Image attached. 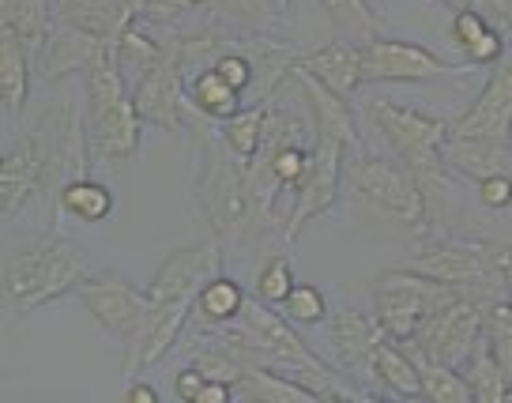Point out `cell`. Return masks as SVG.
I'll return each mask as SVG.
<instances>
[{
	"instance_id": "1",
	"label": "cell",
	"mask_w": 512,
	"mask_h": 403,
	"mask_svg": "<svg viewBox=\"0 0 512 403\" xmlns=\"http://www.w3.org/2000/svg\"><path fill=\"white\" fill-rule=\"evenodd\" d=\"M185 129L196 140L192 200H196V211L204 215L211 238L223 249V260L249 257L264 238H279L283 234L279 219L256 204V196L245 185V166L226 151L223 140L211 129V121L189 110Z\"/></svg>"
},
{
	"instance_id": "2",
	"label": "cell",
	"mask_w": 512,
	"mask_h": 403,
	"mask_svg": "<svg viewBox=\"0 0 512 403\" xmlns=\"http://www.w3.org/2000/svg\"><path fill=\"white\" fill-rule=\"evenodd\" d=\"M223 268V249L215 238L196 245H181L174 253H166L159 264V272L147 287V317L140 324L136 339L125 347L121 370L125 377H140L151 366H159L174 355V347L181 343V332L189 324L192 302L200 283Z\"/></svg>"
},
{
	"instance_id": "3",
	"label": "cell",
	"mask_w": 512,
	"mask_h": 403,
	"mask_svg": "<svg viewBox=\"0 0 512 403\" xmlns=\"http://www.w3.org/2000/svg\"><path fill=\"white\" fill-rule=\"evenodd\" d=\"M83 275H91L87 249L72 238L46 234L12 257H0V309L31 317L34 309L72 294Z\"/></svg>"
},
{
	"instance_id": "4",
	"label": "cell",
	"mask_w": 512,
	"mask_h": 403,
	"mask_svg": "<svg viewBox=\"0 0 512 403\" xmlns=\"http://www.w3.org/2000/svg\"><path fill=\"white\" fill-rule=\"evenodd\" d=\"M369 125L381 132V140L388 144L392 159H400L411 174L418 178V189L426 196V230L433 223V211H437V196L448 193V174L445 162H441V144L448 136L445 117H433L426 110L415 106H400L396 98H369L362 102ZM422 230V234H426Z\"/></svg>"
},
{
	"instance_id": "5",
	"label": "cell",
	"mask_w": 512,
	"mask_h": 403,
	"mask_svg": "<svg viewBox=\"0 0 512 403\" xmlns=\"http://www.w3.org/2000/svg\"><path fill=\"white\" fill-rule=\"evenodd\" d=\"M343 185L354 196L358 208L377 215L384 223L415 226L426 230V196L418 189V178L392 155H377L366 144L343 151Z\"/></svg>"
},
{
	"instance_id": "6",
	"label": "cell",
	"mask_w": 512,
	"mask_h": 403,
	"mask_svg": "<svg viewBox=\"0 0 512 403\" xmlns=\"http://www.w3.org/2000/svg\"><path fill=\"white\" fill-rule=\"evenodd\" d=\"M411 272L426 275L456 294L494 298L497 283H509V242H479V238H448V234H422Z\"/></svg>"
},
{
	"instance_id": "7",
	"label": "cell",
	"mask_w": 512,
	"mask_h": 403,
	"mask_svg": "<svg viewBox=\"0 0 512 403\" xmlns=\"http://www.w3.org/2000/svg\"><path fill=\"white\" fill-rule=\"evenodd\" d=\"M87 151L95 162H128L140 151V117L132 110L125 76L113 57H102L87 68Z\"/></svg>"
},
{
	"instance_id": "8",
	"label": "cell",
	"mask_w": 512,
	"mask_h": 403,
	"mask_svg": "<svg viewBox=\"0 0 512 403\" xmlns=\"http://www.w3.org/2000/svg\"><path fill=\"white\" fill-rule=\"evenodd\" d=\"M27 140L34 144V155H38V170H42V196H53L57 200V189H61L68 178H80L91 166V151H87V132H83V121L76 106L68 98H53L46 110L38 113L31 129H27Z\"/></svg>"
},
{
	"instance_id": "9",
	"label": "cell",
	"mask_w": 512,
	"mask_h": 403,
	"mask_svg": "<svg viewBox=\"0 0 512 403\" xmlns=\"http://www.w3.org/2000/svg\"><path fill=\"white\" fill-rule=\"evenodd\" d=\"M339 193H343V144L332 140V136L313 132V144H309V159H305L302 178L290 185V204H287V215H283V234H279V242L290 249L294 238H298L317 215L336 208Z\"/></svg>"
},
{
	"instance_id": "10",
	"label": "cell",
	"mask_w": 512,
	"mask_h": 403,
	"mask_svg": "<svg viewBox=\"0 0 512 403\" xmlns=\"http://www.w3.org/2000/svg\"><path fill=\"white\" fill-rule=\"evenodd\" d=\"M452 294L456 291H448V287L411 272V268H388L373 283V321L381 328V336L403 343V339L415 336V328L426 321V313Z\"/></svg>"
},
{
	"instance_id": "11",
	"label": "cell",
	"mask_w": 512,
	"mask_h": 403,
	"mask_svg": "<svg viewBox=\"0 0 512 403\" xmlns=\"http://www.w3.org/2000/svg\"><path fill=\"white\" fill-rule=\"evenodd\" d=\"M486 302L490 298H479V294H452L437 309H430L426 321L415 328V336L403 339V343L418 358H430V362H441V366H460L464 355L471 351V343L479 339Z\"/></svg>"
},
{
	"instance_id": "12",
	"label": "cell",
	"mask_w": 512,
	"mask_h": 403,
	"mask_svg": "<svg viewBox=\"0 0 512 403\" xmlns=\"http://www.w3.org/2000/svg\"><path fill=\"white\" fill-rule=\"evenodd\" d=\"M467 65L445 61L433 49L403 38H381L373 34L366 42H358V76L362 83H430L441 76H456Z\"/></svg>"
},
{
	"instance_id": "13",
	"label": "cell",
	"mask_w": 512,
	"mask_h": 403,
	"mask_svg": "<svg viewBox=\"0 0 512 403\" xmlns=\"http://www.w3.org/2000/svg\"><path fill=\"white\" fill-rule=\"evenodd\" d=\"M72 294L80 298V306L95 317L98 328H106L117 343H132L140 324L147 317V291H136L132 283H125L121 275H83L72 287Z\"/></svg>"
},
{
	"instance_id": "14",
	"label": "cell",
	"mask_w": 512,
	"mask_h": 403,
	"mask_svg": "<svg viewBox=\"0 0 512 403\" xmlns=\"http://www.w3.org/2000/svg\"><path fill=\"white\" fill-rule=\"evenodd\" d=\"M185 72L170 57V49L162 46V57L147 68L144 76L136 80L132 95V110L140 117V125H155V129H185L189 121V102H185Z\"/></svg>"
},
{
	"instance_id": "15",
	"label": "cell",
	"mask_w": 512,
	"mask_h": 403,
	"mask_svg": "<svg viewBox=\"0 0 512 403\" xmlns=\"http://www.w3.org/2000/svg\"><path fill=\"white\" fill-rule=\"evenodd\" d=\"M324 324H328V347H332L328 362L358 388L366 377H373V347L381 339V328L369 313L354 306L328 309Z\"/></svg>"
},
{
	"instance_id": "16",
	"label": "cell",
	"mask_w": 512,
	"mask_h": 403,
	"mask_svg": "<svg viewBox=\"0 0 512 403\" xmlns=\"http://www.w3.org/2000/svg\"><path fill=\"white\" fill-rule=\"evenodd\" d=\"M512 121V65L509 57L497 61V72L482 87L475 102L456 121H448V136H509Z\"/></svg>"
},
{
	"instance_id": "17",
	"label": "cell",
	"mask_w": 512,
	"mask_h": 403,
	"mask_svg": "<svg viewBox=\"0 0 512 403\" xmlns=\"http://www.w3.org/2000/svg\"><path fill=\"white\" fill-rule=\"evenodd\" d=\"M102 57H110V42L91 31H80V27L64 23V19H49L46 42L34 53V61H38L46 80H57V76L76 72V68L87 72V68L95 65V61H102Z\"/></svg>"
},
{
	"instance_id": "18",
	"label": "cell",
	"mask_w": 512,
	"mask_h": 403,
	"mask_svg": "<svg viewBox=\"0 0 512 403\" xmlns=\"http://www.w3.org/2000/svg\"><path fill=\"white\" fill-rule=\"evenodd\" d=\"M290 80L302 87L305 106H309V113H313V132L339 140L343 151L366 144V136H362V129H358V117H354V110H351V98H339L336 91H328L324 83H317L309 72H302V68H294Z\"/></svg>"
},
{
	"instance_id": "19",
	"label": "cell",
	"mask_w": 512,
	"mask_h": 403,
	"mask_svg": "<svg viewBox=\"0 0 512 403\" xmlns=\"http://www.w3.org/2000/svg\"><path fill=\"white\" fill-rule=\"evenodd\" d=\"M441 162L456 178L479 181L486 174H509L512 144L509 136H445Z\"/></svg>"
},
{
	"instance_id": "20",
	"label": "cell",
	"mask_w": 512,
	"mask_h": 403,
	"mask_svg": "<svg viewBox=\"0 0 512 403\" xmlns=\"http://www.w3.org/2000/svg\"><path fill=\"white\" fill-rule=\"evenodd\" d=\"M49 16L98 34L113 46V38L140 19V0H49Z\"/></svg>"
},
{
	"instance_id": "21",
	"label": "cell",
	"mask_w": 512,
	"mask_h": 403,
	"mask_svg": "<svg viewBox=\"0 0 512 403\" xmlns=\"http://www.w3.org/2000/svg\"><path fill=\"white\" fill-rule=\"evenodd\" d=\"M42 193V170L27 132L12 147L0 151V219H12L27 208L31 196Z\"/></svg>"
},
{
	"instance_id": "22",
	"label": "cell",
	"mask_w": 512,
	"mask_h": 403,
	"mask_svg": "<svg viewBox=\"0 0 512 403\" xmlns=\"http://www.w3.org/2000/svg\"><path fill=\"white\" fill-rule=\"evenodd\" d=\"M298 68L309 72L317 83H324L328 91H336L339 98H351L362 87L358 76V42H328V46L302 53Z\"/></svg>"
},
{
	"instance_id": "23",
	"label": "cell",
	"mask_w": 512,
	"mask_h": 403,
	"mask_svg": "<svg viewBox=\"0 0 512 403\" xmlns=\"http://www.w3.org/2000/svg\"><path fill=\"white\" fill-rule=\"evenodd\" d=\"M204 12L238 34H275L290 16V0H204Z\"/></svg>"
},
{
	"instance_id": "24",
	"label": "cell",
	"mask_w": 512,
	"mask_h": 403,
	"mask_svg": "<svg viewBox=\"0 0 512 403\" xmlns=\"http://www.w3.org/2000/svg\"><path fill=\"white\" fill-rule=\"evenodd\" d=\"M234 400H253V403H320L317 388L305 385L294 373H279L268 366L249 362L245 373L234 385Z\"/></svg>"
},
{
	"instance_id": "25",
	"label": "cell",
	"mask_w": 512,
	"mask_h": 403,
	"mask_svg": "<svg viewBox=\"0 0 512 403\" xmlns=\"http://www.w3.org/2000/svg\"><path fill=\"white\" fill-rule=\"evenodd\" d=\"M31 72L34 53L27 42L12 31H0V102L12 121L23 117L27 110V95H31Z\"/></svg>"
},
{
	"instance_id": "26",
	"label": "cell",
	"mask_w": 512,
	"mask_h": 403,
	"mask_svg": "<svg viewBox=\"0 0 512 403\" xmlns=\"http://www.w3.org/2000/svg\"><path fill=\"white\" fill-rule=\"evenodd\" d=\"M241 306H245V287H241L234 275H226L223 268L215 275H208L196 291V302H192L189 324L196 328H223V324L238 321Z\"/></svg>"
},
{
	"instance_id": "27",
	"label": "cell",
	"mask_w": 512,
	"mask_h": 403,
	"mask_svg": "<svg viewBox=\"0 0 512 403\" xmlns=\"http://www.w3.org/2000/svg\"><path fill=\"white\" fill-rule=\"evenodd\" d=\"M373 381L400 400H422V381H418V358L407 343L381 336L373 347Z\"/></svg>"
},
{
	"instance_id": "28",
	"label": "cell",
	"mask_w": 512,
	"mask_h": 403,
	"mask_svg": "<svg viewBox=\"0 0 512 403\" xmlns=\"http://www.w3.org/2000/svg\"><path fill=\"white\" fill-rule=\"evenodd\" d=\"M456 370H460V377H464V385L475 403H509L512 373L501 370V362L494 358V351L486 347L482 336L471 343V351H467L464 362Z\"/></svg>"
},
{
	"instance_id": "29",
	"label": "cell",
	"mask_w": 512,
	"mask_h": 403,
	"mask_svg": "<svg viewBox=\"0 0 512 403\" xmlns=\"http://www.w3.org/2000/svg\"><path fill=\"white\" fill-rule=\"evenodd\" d=\"M452 38L464 49V65H497L501 57H509V31H497L475 8H456L452 16Z\"/></svg>"
},
{
	"instance_id": "30",
	"label": "cell",
	"mask_w": 512,
	"mask_h": 403,
	"mask_svg": "<svg viewBox=\"0 0 512 403\" xmlns=\"http://www.w3.org/2000/svg\"><path fill=\"white\" fill-rule=\"evenodd\" d=\"M181 91H185L189 110L196 113V117H204V121H215V125H219V121H226L230 113H238L241 106H245L238 91H230V87H226V80L211 65L189 72V76H185V83H181Z\"/></svg>"
},
{
	"instance_id": "31",
	"label": "cell",
	"mask_w": 512,
	"mask_h": 403,
	"mask_svg": "<svg viewBox=\"0 0 512 403\" xmlns=\"http://www.w3.org/2000/svg\"><path fill=\"white\" fill-rule=\"evenodd\" d=\"M57 208L80 223H102L113 211V189L95 181L91 174H80V178H68L57 189Z\"/></svg>"
},
{
	"instance_id": "32",
	"label": "cell",
	"mask_w": 512,
	"mask_h": 403,
	"mask_svg": "<svg viewBox=\"0 0 512 403\" xmlns=\"http://www.w3.org/2000/svg\"><path fill=\"white\" fill-rule=\"evenodd\" d=\"M49 19V0H0V31L19 34L31 53H38L46 42Z\"/></svg>"
},
{
	"instance_id": "33",
	"label": "cell",
	"mask_w": 512,
	"mask_h": 403,
	"mask_svg": "<svg viewBox=\"0 0 512 403\" xmlns=\"http://www.w3.org/2000/svg\"><path fill=\"white\" fill-rule=\"evenodd\" d=\"M260 117H264V106L256 102V106H241L238 113H230L226 121H219V129H215V136L223 140V147L241 166L253 162L256 147H260Z\"/></svg>"
},
{
	"instance_id": "34",
	"label": "cell",
	"mask_w": 512,
	"mask_h": 403,
	"mask_svg": "<svg viewBox=\"0 0 512 403\" xmlns=\"http://www.w3.org/2000/svg\"><path fill=\"white\" fill-rule=\"evenodd\" d=\"M411 355H415V351H411ZM418 381H422V400L471 403V392H467L464 377H460L456 366H441V362H430V358H418Z\"/></svg>"
},
{
	"instance_id": "35",
	"label": "cell",
	"mask_w": 512,
	"mask_h": 403,
	"mask_svg": "<svg viewBox=\"0 0 512 403\" xmlns=\"http://www.w3.org/2000/svg\"><path fill=\"white\" fill-rule=\"evenodd\" d=\"M320 8L328 12L332 27L343 34V42H366L377 34V12L366 0H320Z\"/></svg>"
},
{
	"instance_id": "36",
	"label": "cell",
	"mask_w": 512,
	"mask_h": 403,
	"mask_svg": "<svg viewBox=\"0 0 512 403\" xmlns=\"http://www.w3.org/2000/svg\"><path fill=\"white\" fill-rule=\"evenodd\" d=\"M275 309H279L290 324L313 328V324H324V317H328V298H324V291L313 287V283H294Z\"/></svg>"
},
{
	"instance_id": "37",
	"label": "cell",
	"mask_w": 512,
	"mask_h": 403,
	"mask_svg": "<svg viewBox=\"0 0 512 403\" xmlns=\"http://www.w3.org/2000/svg\"><path fill=\"white\" fill-rule=\"evenodd\" d=\"M290 287H294L290 253H272V257L260 264V272H256V298L268 302V306H279Z\"/></svg>"
},
{
	"instance_id": "38",
	"label": "cell",
	"mask_w": 512,
	"mask_h": 403,
	"mask_svg": "<svg viewBox=\"0 0 512 403\" xmlns=\"http://www.w3.org/2000/svg\"><path fill=\"white\" fill-rule=\"evenodd\" d=\"M211 68H215V72L226 80V87L238 91L241 98L253 91V61H249V53H245L241 46L223 49V53L211 61Z\"/></svg>"
},
{
	"instance_id": "39",
	"label": "cell",
	"mask_w": 512,
	"mask_h": 403,
	"mask_svg": "<svg viewBox=\"0 0 512 403\" xmlns=\"http://www.w3.org/2000/svg\"><path fill=\"white\" fill-rule=\"evenodd\" d=\"M475 185H479L482 208L509 211V204H512V178L509 174H486V178H479Z\"/></svg>"
},
{
	"instance_id": "40",
	"label": "cell",
	"mask_w": 512,
	"mask_h": 403,
	"mask_svg": "<svg viewBox=\"0 0 512 403\" xmlns=\"http://www.w3.org/2000/svg\"><path fill=\"white\" fill-rule=\"evenodd\" d=\"M200 385H204V373L196 370V366H185V370L174 373V396L177 400L192 403L196 400V392H200Z\"/></svg>"
},
{
	"instance_id": "41",
	"label": "cell",
	"mask_w": 512,
	"mask_h": 403,
	"mask_svg": "<svg viewBox=\"0 0 512 403\" xmlns=\"http://www.w3.org/2000/svg\"><path fill=\"white\" fill-rule=\"evenodd\" d=\"M230 400H234V388L226 385V381H208L204 377V385H200L192 403H230Z\"/></svg>"
},
{
	"instance_id": "42",
	"label": "cell",
	"mask_w": 512,
	"mask_h": 403,
	"mask_svg": "<svg viewBox=\"0 0 512 403\" xmlns=\"http://www.w3.org/2000/svg\"><path fill=\"white\" fill-rule=\"evenodd\" d=\"M128 403H159V388L147 385V381H132L125 392Z\"/></svg>"
},
{
	"instance_id": "43",
	"label": "cell",
	"mask_w": 512,
	"mask_h": 403,
	"mask_svg": "<svg viewBox=\"0 0 512 403\" xmlns=\"http://www.w3.org/2000/svg\"><path fill=\"white\" fill-rule=\"evenodd\" d=\"M437 4H445V8H452V12H456V8H467L471 0H437Z\"/></svg>"
},
{
	"instance_id": "44",
	"label": "cell",
	"mask_w": 512,
	"mask_h": 403,
	"mask_svg": "<svg viewBox=\"0 0 512 403\" xmlns=\"http://www.w3.org/2000/svg\"><path fill=\"white\" fill-rule=\"evenodd\" d=\"M369 8H373V12H377V4H384V0H366Z\"/></svg>"
}]
</instances>
